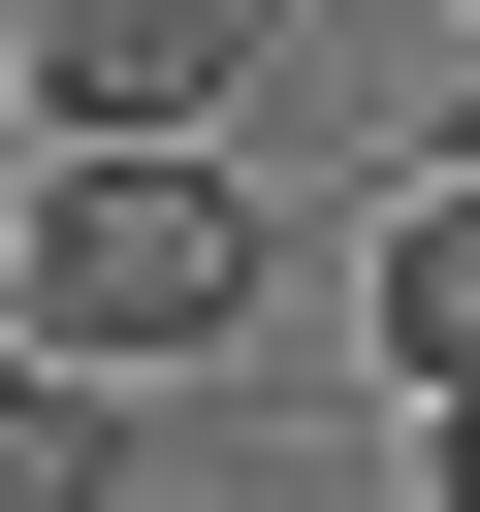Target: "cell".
<instances>
[{"instance_id":"cell-1","label":"cell","mask_w":480,"mask_h":512,"mask_svg":"<svg viewBox=\"0 0 480 512\" xmlns=\"http://www.w3.org/2000/svg\"><path fill=\"white\" fill-rule=\"evenodd\" d=\"M32 352H64V384L256 352V192H224V160H64V192H32Z\"/></svg>"},{"instance_id":"cell-3","label":"cell","mask_w":480,"mask_h":512,"mask_svg":"<svg viewBox=\"0 0 480 512\" xmlns=\"http://www.w3.org/2000/svg\"><path fill=\"white\" fill-rule=\"evenodd\" d=\"M384 352H416V416L480 384V128H448V160L384 192Z\"/></svg>"},{"instance_id":"cell-4","label":"cell","mask_w":480,"mask_h":512,"mask_svg":"<svg viewBox=\"0 0 480 512\" xmlns=\"http://www.w3.org/2000/svg\"><path fill=\"white\" fill-rule=\"evenodd\" d=\"M0 512H128V384H64V352H0Z\"/></svg>"},{"instance_id":"cell-2","label":"cell","mask_w":480,"mask_h":512,"mask_svg":"<svg viewBox=\"0 0 480 512\" xmlns=\"http://www.w3.org/2000/svg\"><path fill=\"white\" fill-rule=\"evenodd\" d=\"M32 128L64 160H224L256 128V0H32Z\"/></svg>"},{"instance_id":"cell-5","label":"cell","mask_w":480,"mask_h":512,"mask_svg":"<svg viewBox=\"0 0 480 512\" xmlns=\"http://www.w3.org/2000/svg\"><path fill=\"white\" fill-rule=\"evenodd\" d=\"M416 512H480V384H448V416H416Z\"/></svg>"}]
</instances>
